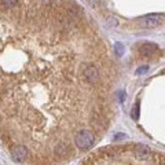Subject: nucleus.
<instances>
[{"label":"nucleus","mask_w":165,"mask_h":165,"mask_svg":"<svg viewBox=\"0 0 165 165\" xmlns=\"http://www.w3.org/2000/svg\"><path fill=\"white\" fill-rule=\"evenodd\" d=\"M85 165H165V153L145 145L114 146L98 151Z\"/></svg>","instance_id":"1"},{"label":"nucleus","mask_w":165,"mask_h":165,"mask_svg":"<svg viewBox=\"0 0 165 165\" xmlns=\"http://www.w3.org/2000/svg\"><path fill=\"white\" fill-rule=\"evenodd\" d=\"M75 143L78 149L88 150L91 149L95 143V135L90 130H80L75 135Z\"/></svg>","instance_id":"2"},{"label":"nucleus","mask_w":165,"mask_h":165,"mask_svg":"<svg viewBox=\"0 0 165 165\" xmlns=\"http://www.w3.org/2000/svg\"><path fill=\"white\" fill-rule=\"evenodd\" d=\"M83 77H84L85 83L94 85L96 83H99L100 73L94 63H84V66H83Z\"/></svg>","instance_id":"3"},{"label":"nucleus","mask_w":165,"mask_h":165,"mask_svg":"<svg viewBox=\"0 0 165 165\" xmlns=\"http://www.w3.org/2000/svg\"><path fill=\"white\" fill-rule=\"evenodd\" d=\"M161 21H162L161 14H149V15H146V17H142L139 20V23L143 28L153 29V28H157L161 23Z\"/></svg>","instance_id":"4"},{"label":"nucleus","mask_w":165,"mask_h":165,"mask_svg":"<svg viewBox=\"0 0 165 165\" xmlns=\"http://www.w3.org/2000/svg\"><path fill=\"white\" fill-rule=\"evenodd\" d=\"M140 55L142 57H146V58H150L154 54L158 52V47L154 44V43H145V44L140 45Z\"/></svg>","instance_id":"5"},{"label":"nucleus","mask_w":165,"mask_h":165,"mask_svg":"<svg viewBox=\"0 0 165 165\" xmlns=\"http://www.w3.org/2000/svg\"><path fill=\"white\" fill-rule=\"evenodd\" d=\"M13 158L14 161L17 162H22L28 158V149H26L25 146H15L13 149Z\"/></svg>","instance_id":"6"},{"label":"nucleus","mask_w":165,"mask_h":165,"mask_svg":"<svg viewBox=\"0 0 165 165\" xmlns=\"http://www.w3.org/2000/svg\"><path fill=\"white\" fill-rule=\"evenodd\" d=\"M69 151H70V149H69V146L66 145V143H63V142L58 143V145L55 146V149H54L55 155H57V157H61V158L66 157V155L69 154Z\"/></svg>","instance_id":"7"},{"label":"nucleus","mask_w":165,"mask_h":165,"mask_svg":"<svg viewBox=\"0 0 165 165\" xmlns=\"http://www.w3.org/2000/svg\"><path fill=\"white\" fill-rule=\"evenodd\" d=\"M18 4V0H2V6L7 8H13Z\"/></svg>","instance_id":"8"},{"label":"nucleus","mask_w":165,"mask_h":165,"mask_svg":"<svg viewBox=\"0 0 165 165\" xmlns=\"http://www.w3.org/2000/svg\"><path fill=\"white\" fill-rule=\"evenodd\" d=\"M114 51H116V55L117 57H121L124 52V47L121 43H116V45H114Z\"/></svg>","instance_id":"9"},{"label":"nucleus","mask_w":165,"mask_h":165,"mask_svg":"<svg viewBox=\"0 0 165 165\" xmlns=\"http://www.w3.org/2000/svg\"><path fill=\"white\" fill-rule=\"evenodd\" d=\"M107 23H109L110 26H113V28H116V26L118 25V21H117L116 18H114V17H109V18H107Z\"/></svg>","instance_id":"10"},{"label":"nucleus","mask_w":165,"mask_h":165,"mask_svg":"<svg viewBox=\"0 0 165 165\" xmlns=\"http://www.w3.org/2000/svg\"><path fill=\"white\" fill-rule=\"evenodd\" d=\"M147 70H149V66H140V68H138L136 73H138V75H145Z\"/></svg>","instance_id":"11"},{"label":"nucleus","mask_w":165,"mask_h":165,"mask_svg":"<svg viewBox=\"0 0 165 165\" xmlns=\"http://www.w3.org/2000/svg\"><path fill=\"white\" fill-rule=\"evenodd\" d=\"M88 3H90L92 7H99V6H100V2H99V0H88Z\"/></svg>","instance_id":"12"}]
</instances>
